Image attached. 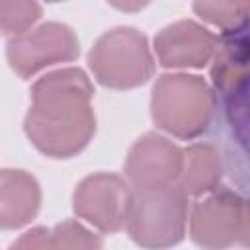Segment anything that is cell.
Listing matches in <instances>:
<instances>
[{
  "label": "cell",
  "mask_w": 250,
  "mask_h": 250,
  "mask_svg": "<svg viewBox=\"0 0 250 250\" xmlns=\"http://www.w3.org/2000/svg\"><path fill=\"white\" fill-rule=\"evenodd\" d=\"M92 96L94 88L80 68H62L39 78L31 88V107L25 117L29 141L53 158L80 152L96 131Z\"/></svg>",
  "instance_id": "6da1fadb"
},
{
  "label": "cell",
  "mask_w": 250,
  "mask_h": 250,
  "mask_svg": "<svg viewBox=\"0 0 250 250\" xmlns=\"http://www.w3.org/2000/svg\"><path fill=\"white\" fill-rule=\"evenodd\" d=\"M215 113V96L199 76L164 74L152 90L156 127L178 139H193L207 131Z\"/></svg>",
  "instance_id": "7a4b0ae2"
},
{
  "label": "cell",
  "mask_w": 250,
  "mask_h": 250,
  "mask_svg": "<svg viewBox=\"0 0 250 250\" xmlns=\"http://www.w3.org/2000/svg\"><path fill=\"white\" fill-rule=\"evenodd\" d=\"M188 221V193L180 184L131 188L125 227L129 236L146 248L172 246L182 240Z\"/></svg>",
  "instance_id": "3957f363"
},
{
  "label": "cell",
  "mask_w": 250,
  "mask_h": 250,
  "mask_svg": "<svg viewBox=\"0 0 250 250\" xmlns=\"http://www.w3.org/2000/svg\"><path fill=\"white\" fill-rule=\"evenodd\" d=\"M88 62L96 80L115 90L141 86L154 70L146 37L133 27H117L102 35Z\"/></svg>",
  "instance_id": "277c9868"
},
{
  "label": "cell",
  "mask_w": 250,
  "mask_h": 250,
  "mask_svg": "<svg viewBox=\"0 0 250 250\" xmlns=\"http://www.w3.org/2000/svg\"><path fill=\"white\" fill-rule=\"evenodd\" d=\"M191 240L207 248L246 244V203L234 191H221L197 201L189 217Z\"/></svg>",
  "instance_id": "5b68a950"
},
{
  "label": "cell",
  "mask_w": 250,
  "mask_h": 250,
  "mask_svg": "<svg viewBox=\"0 0 250 250\" xmlns=\"http://www.w3.org/2000/svg\"><path fill=\"white\" fill-rule=\"evenodd\" d=\"M6 53L10 66L21 78H29L49 64L74 61L80 47L74 31L68 25L51 21L10 39Z\"/></svg>",
  "instance_id": "8992f818"
},
{
  "label": "cell",
  "mask_w": 250,
  "mask_h": 250,
  "mask_svg": "<svg viewBox=\"0 0 250 250\" xmlns=\"http://www.w3.org/2000/svg\"><path fill=\"white\" fill-rule=\"evenodd\" d=\"M213 84L223 98L230 123L246 131V25L223 33L213 53Z\"/></svg>",
  "instance_id": "52a82bcc"
},
{
  "label": "cell",
  "mask_w": 250,
  "mask_h": 250,
  "mask_svg": "<svg viewBox=\"0 0 250 250\" xmlns=\"http://www.w3.org/2000/svg\"><path fill=\"white\" fill-rule=\"evenodd\" d=\"M131 188L119 176L94 174L74 191V213L102 232H117L125 227Z\"/></svg>",
  "instance_id": "ba28073f"
},
{
  "label": "cell",
  "mask_w": 250,
  "mask_h": 250,
  "mask_svg": "<svg viewBox=\"0 0 250 250\" xmlns=\"http://www.w3.org/2000/svg\"><path fill=\"white\" fill-rule=\"evenodd\" d=\"M184 152L168 139L158 135H145L131 148L125 176L131 188H158L180 184Z\"/></svg>",
  "instance_id": "9c48e42d"
},
{
  "label": "cell",
  "mask_w": 250,
  "mask_h": 250,
  "mask_svg": "<svg viewBox=\"0 0 250 250\" xmlns=\"http://www.w3.org/2000/svg\"><path fill=\"white\" fill-rule=\"evenodd\" d=\"M217 41L219 39L205 27L197 25L195 21L184 20L164 27L156 35L154 47L158 62L162 66L201 68L211 61L217 49Z\"/></svg>",
  "instance_id": "30bf717a"
},
{
  "label": "cell",
  "mask_w": 250,
  "mask_h": 250,
  "mask_svg": "<svg viewBox=\"0 0 250 250\" xmlns=\"http://www.w3.org/2000/svg\"><path fill=\"white\" fill-rule=\"evenodd\" d=\"M41 201L37 182L23 170L0 172V229H18L29 223Z\"/></svg>",
  "instance_id": "8fae6325"
},
{
  "label": "cell",
  "mask_w": 250,
  "mask_h": 250,
  "mask_svg": "<svg viewBox=\"0 0 250 250\" xmlns=\"http://www.w3.org/2000/svg\"><path fill=\"white\" fill-rule=\"evenodd\" d=\"M221 182V158L213 145H193L184 150L180 186L188 195L211 191Z\"/></svg>",
  "instance_id": "7c38bea8"
},
{
  "label": "cell",
  "mask_w": 250,
  "mask_h": 250,
  "mask_svg": "<svg viewBox=\"0 0 250 250\" xmlns=\"http://www.w3.org/2000/svg\"><path fill=\"white\" fill-rule=\"evenodd\" d=\"M193 10L205 21L227 31H234L246 25L248 0H195Z\"/></svg>",
  "instance_id": "4fadbf2b"
},
{
  "label": "cell",
  "mask_w": 250,
  "mask_h": 250,
  "mask_svg": "<svg viewBox=\"0 0 250 250\" xmlns=\"http://www.w3.org/2000/svg\"><path fill=\"white\" fill-rule=\"evenodd\" d=\"M41 18L37 0H0V33L20 35Z\"/></svg>",
  "instance_id": "5bb4252c"
},
{
  "label": "cell",
  "mask_w": 250,
  "mask_h": 250,
  "mask_svg": "<svg viewBox=\"0 0 250 250\" xmlns=\"http://www.w3.org/2000/svg\"><path fill=\"white\" fill-rule=\"evenodd\" d=\"M102 240L74 221H64L51 232V248H98Z\"/></svg>",
  "instance_id": "9a60e30c"
},
{
  "label": "cell",
  "mask_w": 250,
  "mask_h": 250,
  "mask_svg": "<svg viewBox=\"0 0 250 250\" xmlns=\"http://www.w3.org/2000/svg\"><path fill=\"white\" fill-rule=\"evenodd\" d=\"M14 248H51V230L33 229L12 244Z\"/></svg>",
  "instance_id": "2e32d148"
},
{
  "label": "cell",
  "mask_w": 250,
  "mask_h": 250,
  "mask_svg": "<svg viewBox=\"0 0 250 250\" xmlns=\"http://www.w3.org/2000/svg\"><path fill=\"white\" fill-rule=\"evenodd\" d=\"M111 6L123 10V12H137L141 8H145L150 0H107Z\"/></svg>",
  "instance_id": "e0dca14e"
},
{
  "label": "cell",
  "mask_w": 250,
  "mask_h": 250,
  "mask_svg": "<svg viewBox=\"0 0 250 250\" xmlns=\"http://www.w3.org/2000/svg\"><path fill=\"white\" fill-rule=\"evenodd\" d=\"M47 2H61V0H47Z\"/></svg>",
  "instance_id": "ac0fdd59"
}]
</instances>
